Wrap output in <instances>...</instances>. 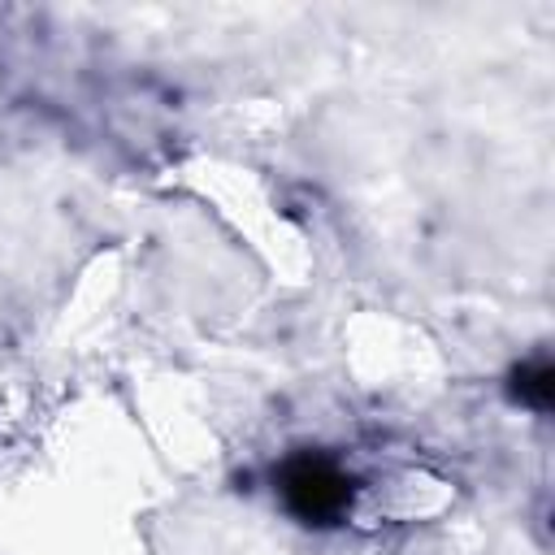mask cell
<instances>
[{
  "label": "cell",
  "mask_w": 555,
  "mask_h": 555,
  "mask_svg": "<svg viewBox=\"0 0 555 555\" xmlns=\"http://www.w3.org/2000/svg\"><path fill=\"white\" fill-rule=\"evenodd\" d=\"M512 399H520L525 408L533 412H551V399H555V369L546 360H525L512 369Z\"/></svg>",
  "instance_id": "2"
},
{
  "label": "cell",
  "mask_w": 555,
  "mask_h": 555,
  "mask_svg": "<svg viewBox=\"0 0 555 555\" xmlns=\"http://www.w3.org/2000/svg\"><path fill=\"white\" fill-rule=\"evenodd\" d=\"M278 494L299 525L330 529L356 503V477L321 451H295L278 468Z\"/></svg>",
  "instance_id": "1"
}]
</instances>
